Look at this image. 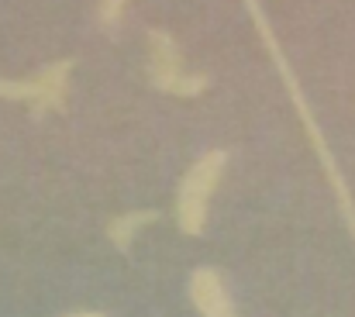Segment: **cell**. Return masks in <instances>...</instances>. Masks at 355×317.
<instances>
[{"instance_id":"cell-1","label":"cell","mask_w":355,"mask_h":317,"mask_svg":"<svg viewBox=\"0 0 355 317\" xmlns=\"http://www.w3.org/2000/svg\"><path fill=\"white\" fill-rule=\"evenodd\" d=\"M241 3H245V10H248V17H252V24H255V31H259V38H262V45H266V52H269V59H272V66H276V73H279V80L286 83V94H290V101L297 107V117H300V124H304V131H307V138H311V148H314V155H318V162H321V169H324V176H328V183H331V190H335L342 221H345L349 234L355 238L352 187H349V180H345L338 159L331 155V145L324 142V131H321L314 110H311L307 97H304V87H300V80H297V73H293V66H290V59H286V52H283V45H279V38H276V31H272V24H269V14L262 10L259 0H241Z\"/></svg>"},{"instance_id":"cell-2","label":"cell","mask_w":355,"mask_h":317,"mask_svg":"<svg viewBox=\"0 0 355 317\" xmlns=\"http://www.w3.org/2000/svg\"><path fill=\"white\" fill-rule=\"evenodd\" d=\"M225 166H228V155L221 148H211L204 152L190 169L187 176L180 180V190H176V224L183 234L197 238L204 234V224H207V200L211 194L218 190L221 176H225Z\"/></svg>"},{"instance_id":"cell-3","label":"cell","mask_w":355,"mask_h":317,"mask_svg":"<svg viewBox=\"0 0 355 317\" xmlns=\"http://www.w3.org/2000/svg\"><path fill=\"white\" fill-rule=\"evenodd\" d=\"M148 80L159 94L200 97L207 90V73H187L176 38L162 28H148Z\"/></svg>"},{"instance_id":"cell-4","label":"cell","mask_w":355,"mask_h":317,"mask_svg":"<svg viewBox=\"0 0 355 317\" xmlns=\"http://www.w3.org/2000/svg\"><path fill=\"white\" fill-rule=\"evenodd\" d=\"M69 73H73V62L69 59H55L52 66H45L31 80H0V97L3 101H24V104H31L35 117H45L49 110H62L66 107Z\"/></svg>"},{"instance_id":"cell-5","label":"cell","mask_w":355,"mask_h":317,"mask_svg":"<svg viewBox=\"0 0 355 317\" xmlns=\"http://www.w3.org/2000/svg\"><path fill=\"white\" fill-rule=\"evenodd\" d=\"M190 300L200 311V317H238L221 273L211 269V266L193 269V276H190Z\"/></svg>"},{"instance_id":"cell-6","label":"cell","mask_w":355,"mask_h":317,"mask_svg":"<svg viewBox=\"0 0 355 317\" xmlns=\"http://www.w3.org/2000/svg\"><path fill=\"white\" fill-rule=\"evenodd\" d=\"M159 214L155 211H131V214H118L111 224H107V238L114 241V248L118 252H128L131 248V241H135V234L145 228V224H152Z\"/></svg>"},{"instance_id":"cell-7","label":"cell","mask_w":355,"mask_h":317,"mask_svg":"<svg viewBox=\"0 0 355 317\" xmlns=\"http://www.w3.org/2000/svg\"><path fill=\"white\" fill-rule=\"evenodd\" d=\"M128 3H131V0H101V3H97V21H101V28L114 31L121 21H124Z\"/></svg>"},{"instance_id":"cell-8","label":"cell","mask_w":355,"mask_h":317,"mask_svg":"<svg viewBox=\"0 0 355 317\" xmlns=\"http://www.w3.org/2000/svg\"><path fill=\"white\" fill-rule=\"evenodd\" d=\"M66 317H107V314H101V311H76V314H66Z\"/></svg>"}]
</instances>
